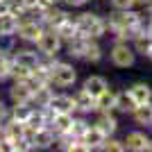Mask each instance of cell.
I'll return each instance as SVG.
<instances>
[{"instance_id": "obj_7", "label": "cell", "mask_w": 152, "mask_h": 152, "mask_svg": "<svg viewBox=\"0 0 152 152\" xmlns=\"http://www.w3.org/2000/svg\"><path fill=\"white\" fill-rule=\"evenodd\" d=\"M12 59L16 64H20V66L34 70L39 64H41V59H43V57H41V52H39V50H32V48H14Z\"/></svg>"}, {"instance_id": "obj_17", "label": "cell", "mask_w": 152, "mask_h": 152, "mask_svg": "<svg viewBox=\"0 0 152 152\" xmlns=\"http://www.w3.org/2000/svg\"><path fill=\"white\" fill-rule=\"evenodd\" d=\"M18 23H20V16H16V14L12 12L0 14V37H16Z\"/></svg>"}, {"instance_id": "obj_21", "label": "cell", "mask_w": 152, "mask_h": 152, "mask_svg": "<svg viewBox=\"0 0 152 152\" xmlns=\"http://www.w3.org/2000/svg\"><path fill=\"white\" fill-rule=\"evenodd\" d=\"M52 95H55V91H52V84H45V86H39V89L32 91V100L30 104L32 107H48L52 100Z\"/></svg>"}, {"instance_id": "obj_19", "label": "cell", "mask_w": 152, "mask_h": 152, "mask_svg": "<svg viewBox=\"0 0 152 152\" xmlns=\"http://www.w3.org/2000/svg\"><path fill=\"white\" fill-rule=\"evenodd\" d=\"M132 121L141 127H152V100L145 104H136V109L132 111Z\"/></svg>"}, {"instance_id": "obj_28", "label": "cell", "mask_w": 152, "mask_h": 152, "mask_svg": "<svg viewBox=\"0 0 152 152\" xmlns=\"http://www.w3.org/2000/svg\"><path fill=\"white\" fill-rule=\"evenodd\" d=\"M104 52H102V45L98 43V39H91L89 45H86V52H84V59L82 61H89V64H100Z\"/></svg>"}, {"instance_id": "obj_6", "label": "cell", "mask_w": 152, "mask_h": 152, "mask_svg": "<svg viewBox=\"0 0 152 152\" xmlns=\"http://www.w3.org/2000/svg\"><path fill=\"white\" fill-rule=\"evenodd\" d=\"M43 32H45V25L41 23V20H37V18H20L18 30H16V37H18L20 41H25V43H37Z\"/></svg>"}, {"instance_id": "obj_5", "label": "cell", "mask_w": 152, "mask_h": 152, "mask_svg": "<svg viewBox=\"0 0 152 152\" xmlns=\"http://www.w3.org/2000/svg\"><path fill=\"white\" fill-rule=\"evenodd\" d=\"M34 45H37V50L41 52V57H57L59 52H61V48H64V41L55 30H48V27H45V32L41 34V39H39Z\"/></svg>"}, {"instance_id": "obj_3", "label": "cell", "mask_w": 152, "mask_h": 152, "mask_svg": "<svg viewBox=\"0 0 152 152\" xmlns=\"http://www.w3.org/2000/svg\"><path fill=\"white\" fill-rule=\"evenodd\" d=\"M77 27H80V34L89 39H102L107 34V18H102L100 14L93 12H84L77 16Z\"/></svg>"}, {"instance_id": "obj_2", "label": "cell", "mask_w": 152, "mask_h": 152, "mask_svg": "<svg viewBox=\"0 0 152 152\" xmlns=\"http://www.w3.org/2000/svg\"><path fill=\"white\" fill-rule=\"evenodd\" d=\"M43 61L48 64L50 68V82L59 89H66V86H73L77 82V70L73 64L68 61H59L57 57H43Z\"/></svg>"}, {"instance_id": "obj_13", "label": "cell", "mask_w": 152, "mask_h": 152, "mask_svg": "<svg viewBox=\"0 0 152 152\" xmlns=\"http://www.w3.org/2000/svg\"><path fill=\"white\" fill-rule=\"evenodd\" d=\"M91 39L89 37H75L70 39V41H66L64 43V48H66V55H68L70 59H84V52H86V45H89Z\"/></svg>"}, {"instance_id": "obj_1", "label": "cell", "mask_w": 152, "mask_h": 152, "mask_svg": "<svg viewBox=\"0 0 152 152\" xmlns=\"http://www.w3.org/2000/svg\"><path fill=\"white\" fill-rule=\"evenodd\" d=\"M107 30L114 32L116 41H132L139 32L145 30V25L136 9H114L107 18Z\"/></svg>"}, {"instance_id": "obj_41", "label": "cell", "mask_w": 152, "mask_h": 152, "mask_svg": "<svg viewBox=\"0 0 152 152\" xmlns=\"http://www.w3.org/2000/svg\"><path fill=\"white\" fill-rule=\"evenodd\" d=\"M150 5H152V2H150Z\"/></svg>"}, {"instance_id": "obj_20", "label": "cell", "mask_w": 152, "mask_h": 152, "mask_svg": "<svg viewBox=\"0 0 152 152\" xmlns=\"http://www.w3.org/2000/svg\"><path fill=\"white\" fill-rule=\"evenodd\" d=\"M104 134L98 129L95 125H91L89 129H86V134L82 136V141H84V145H86V152H91V150H100L102 148V143H104Z\"/></svg>"}, {"instance_id": "obj_25", "label": "cell", "mask_w": 152, "mask_h": 152, "mask_svg": "<svg viewBox=\"0 0 152 152\" xmlns=\"http://www.w3.org/2000/svg\"><path fill=\"white\" fill-rule=\"evenodd\" d=\"M134 109H136V100L132 98V93H129V91H121L118 98H116V111H118V114L132 116Z\"/></svg>"}, {"instance_id": "obj_10", "label": "cell", "mask_w": 152, "mask_h": 152, "mask_svg": "<svg viewBox=\"0 0 152 152\" xmlns=\"http://www.w3.org/2000/svg\"><path fill=\"white\" fill-rule=\"evenodd\" d=\"M68 12H64V9H59L57 5H50V7H45V12H43V18H41V23H43L48 30H57L59 25H61L64 20H68Z\"/></svg>"}, {"instance_id": "obj_37", "label": "cell", "mask_w": 152, "mask_h": 152, "mask_svg": "<svg viewBox=\"0 0 152 152\" xmlns=\"http://www.w3.org/2000/svg\"><path fill=\"white\" fill-rule=\"evenodd\" d=\"M59 0H41V5H45V7H50V5H57Z\"/></svg>"}, {"instance_id": "obj_9", "label": "cell", "mask_w": 152, "mask_h": 152, "mask_svg": "<svg viewBox=\"0 0 152 152\" xmlns=\"http://www.w3.org/2000/svg\"><path fill=\"white\" fill-rule=\"evenodd\" d=\"M125 150H132V152H148L150 150V143L152 139L148 136L145 132H129L125 136Z\"/></svg>"}, {"instance_id": "obj_15", "label": "cell", "mask_w": 152, "mask_h": 152, "mask_svg": "<svg viewBox=\"0 0 152 152\" xmlns=\"http://www.w3.org/2000/svg\"><path fill=\"white\" fill-rule=\"evenodd\" d=\"M132 45H134V50H136V55H143V57H150V52H152V32L145 30L139 32L136 37L132 39Z\"/></svg>"}, {"instance_id": "obj_34", "label": "cell", "mask_w": 152, "mask_h": 152, "mask_svg": "<svg viewBox=\"0 0 152 152\" xmlns=\"http://www.w3.org/2000/svg\"><path fill=\"white\" fill-rule=\"evenodd\" d=\"M18 2H20V5H23V7L27 9V14H30L32 9H37V7H41V0H18ZM43 7H45V5H43Z\"/></svg>"}, {"instance_id": "obj_31", "label": "cell", "mask_w": 152, "mask_h": 152, "mask_svg": "<svg viewBox=\"0 0 152 152\" xmlns=\"http://www.w3.org/2000/svg\"><path fill=\"white\" fill-rule=\"evenodd\" d=\"M100 150L102 152H123V150H125V143L118 141V139H114V136H107Z\"/></svg>"}, {"instance_id": "obj_36", "label": "cell", "mask_w": 152, "mask_h": 152, "mask_svg": "<svg viewBox=\"0 0 152 152\" xmlns=\"http://www.w3.org/2000/svg\"><path fill=\"white\" fill-rule=\"evenodd\" d=\"M61 2H66L68 7H84L89 0H61Z\"/></svg>"}, {"instance_id": "obj_30", "label": "cell", "mask_w": 152, "mask_h": 152, "mask_svg": "<svg viewBox=\"0 0 152 152\" xmlns=\"http://www.w3.org/2000/svg\"><path fill=\"white\" fill-rule=\"evenodd\" d=\"M91 127V123L86 121V118H82V116H75V121H73V127H70V134L73 136H77V139H82L84 134H86V129Z\"/></svg>"}, {"instance_id": "obj_26", "label": "cell", "mask_w": 152, "mask_h": 152, "mask_svg": "<svg viewBox=\"0 0 152 152\" xmlns=\"http://www.w3.org/2000/svg\"><path fill=\"white\" fill-rule=\"evenodd\" d=\"M32 111H34V107H32L30 102H16L14 107H9V118H14V121H18V123H27Z\"/></svg>"}, {"instance_id": "obj_16", "label": "cell", "mask_w": 152, "mask_h": 152, "mask_svg": "<svg viewBox=\"0 0 152 152\" xmlns=\"http://www.w3.org/2000/svg\"><path fill=\"white\" fill-rule=\"evenodd\" d=\"M9 100H12V104H16V102H30L32 100V86L23 80V82H14L12 89H9Z\"/></svg>"}, {"instance_id": "obj_27", "label": "cell", "mask_w": 152, "mask_h": 152, "mask_svg": "<svg viewBox=\"0 0 152 152\" xmlns=\"http://www.w3.org/2000/svg\"><path fill=\"white\" fill-rule=\"evenodd\" d=\"M61 37V41L66 43V41H70V39H75V37H80V27H77V20L75 18H68V20H64L61 25L55 30Z\"/></svg>"}, {"instance_id": "obj_22", "label": "cell", "mask_w": 152, "mask_h": 152, "mask_svg": "<svg viewBox=\"0 0 152 152\" xmlns=\"http://www.w3.org/2000/svg\"><path fill=\"white\" fill-rule=\"evenodd\" d=\"M127 91L132 93V98L136 100V104H145V102L152 100V86L148 82H134Z\"/></svg>"}, {"instance_id": "obj_39", "label": "cell", "mask_w": 152, "mask_h": 152, "mask_svg": "<svg viewBox=\"0 0 152 152\" xmlns=\"http://www.w3.org/2000/svg\"><path fill=\"white\" fill-rule=\"evenodd\" d=\"M0 129H2V121H0Z\"/></svg>"}, {"instance_id": "obj_35", "label": "cell", "mask_w": 152, "mask_h": 152, "mask_svg": "<svg viewBox=\"0 0 152 152\" xmlns=\"http://www.w3.org/2000/svg\"><path fill=\"white\" fill-rule=\"evenodd\" d=\"M7 118H9V107L5 100H0V121H7Z\"/></svg>"}, {"instance_id": "obj_12", "label": "cell", "mask_w": 152, "mask_h": 152, "mask_svg": "<svg viewBox=\"0 0 152 152\" xmlns=\"http://www.w3.org/2000/svg\"><path fill=\"white\" fill-rule=\"evenodd\" d=\"M48 107H50L55 114H75V100H73V95H68V93H55Z\"/></svg>"}, {"instance_id": "obj_33", "label": "cell", "mask_w": 152, "mask_h": 152, "mask_svg": "<svg viewBox=\"0 0 152 152\" xmlns=\"http://www.w3.org/2000/svg\"><path fill=\"white\" fill-rule=\"evenodd\" d=\"M114 9H134L136 7V0H109Z\"/></svg>"}, {"instance_id": "obj_24", "label": "cell", "mask_w": 152, "mask_h": 152, "mask_svg": "<svg viewBox=\"0 0 152 152\" xmlns=\"http://www.w3.org/2000/svg\"><path fill=\"white\" fill-rule=\"evenodd\" d=\"M82 89H86L91 95H95V98H98L102 91H107V89H109V84H107V80H104L102 75H89L86 80H84Z\"/></svg>"}, {"instance_id": "obj_4", "label": "cell", "mask_w": 152, "mask_h": 152, "mask_svg": "<svg viewBox=\"0 0 152 152\" xmlns=\"http://www.w3.org/2000/svg\"><path fill=\"white\" fill-rule=\"evenodd\" d=\"M109 59L116 68H132L136 64V50L129 41H116L109 50Z\"/></svg>"}, {"instance_id": "obj_8", "label": "cell", "mask_w": 152, "mask_h": 152, "mask_svg": "<svg viewBox=\"0 0 152 152\" xmlns=\"http://www.w3.org/2000/svg\"><path fill=\"white\" fill-rule=\"evenodd\" d=\"M30 141H32V150H48V148L55 145L57 134H55L50 127L45 125V127H39L37 132L30 136Z\"/></svg>"}, {"instance_id": "obj_32", "label": "cell", "mask_w": 152, "mask_h": 152, "mask_svg": "<svg viewBox=\"0 0 152 152\" xmlns=\"http://www.w3.org/2000/svg\"><path fill=\"white\" fill-rule=\"evenodd\" d=\"M30 73H32L30 68H25V66H20V64L14 61L12 64V77H9V80H14V82H23V80L30 77Z\"/></svg>"}, {"instance_id": "obj_23", "label": "cell", "mask_w": 152, "mask_h": 152, "mask_svg": "<svg viewBox=\"0 0 152 152\" xmlns=\"http://www.w3.org/2000/svg\"><path fill=\"white\" fill-rule=\"evenodd\" d=\"M116 98H118V93L111 89L102 91L98 98H95V114L98 111H116Z\"/></svg>"}, {"instance_id": "obj_11", "label": "cell", "mask_w": 152, "mask_h": 152, "mask_svg": "<svg viewBox=\"0 0 152 152\" xmlns=\"http://www.w3.org/2000/svg\"><path fill=\"white\" fill-rule=\"evenodd\" d=\"M104 136H114L118 132V118L114 116V111H98V118L93 123Z\"/></svg>"}, {"instance_id": "obj_18", "label": "cell", "mask_w": 152, "mask_h": 152, "mask_svg": "<svg viewBox=\"0 0 152 152\" xmlns=\"http://www.w3.org/2000/svg\"><path fill=\"white\" fill-rule=\"evenodd\" d=\"M73 121H75V114H55L50 121V129L55 134H68L70 127H73Z\"/></svg>"}, {"instance_id": "obj_14", "label": "cell", "mask_w": 152, "mask_h": 152, "mask_svg": "<svg viewBox=\"0 0 152 152\" xmlns=\"http://www.w3.org/2000/svg\"><path fill=\"white\" fill-rule=\"evenodd\" d=\"M73 100H75V111H80V114H93L95 111V95H91L86 89H80L73 95Z\"/></svg>"}, {"instance_id": "obj_40", "label": "cell", "mask_w": 152, "mask_h": 152, "mask_svg": "<svg viewBox=\"0 0 152 152\" xmlns=\"http://www.w3.org/2000/svg\"><path fill=\"white\" fill-rule=\"evenodd\" d=\"M150 150H152V143H150Z\"/></svg>"}, {"instance_id": "obj_29", "label": "cell", "mask_w": 152, "mask_h": 152, "mask_svg": "<svg viewBox=\"0 0 152 152\" xmlns=\"http://www.w3.org/2000/svg\"><path fill=\"white\" fill-rule=\"evenodd\" d=\"M12 55L9 52H0V82H7L12 77Z\"/></svg>"}, {"instance_id": "obj_38", "label": "cell", "mask_w": 152, "mask_h": 152, "mask_svg": "<svg viewBox=\"0 0 152 152\" xmlns=\"http://www.w3.org/2000/svg\"><path fill=\"white\" fill-rule=\"evenodd\" d=\"M150 2H152V0H136V7H148V5H150Z\"/></svg>"}]
</instances>
